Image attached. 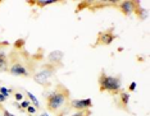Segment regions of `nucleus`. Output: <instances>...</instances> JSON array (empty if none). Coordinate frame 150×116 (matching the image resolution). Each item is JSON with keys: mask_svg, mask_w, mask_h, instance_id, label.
Segmentation results:
<instances>
[{"mask_svg": "<svg viewBox=\"0 0 150 116\" xmlns=\"http://www.w3.org/2000/svg\"><path fill=\"white\" fill-rule=\"evenodd\" d=\"M9 69L8 73L16 77L30 78L36 70L35 56H31L23 49H14L8 55Z\"/></svg>", "mask_w": 150, "mask_h": 116, "instance_id": "obj_1", "label": "nucleus"}, {"mask_svg": "<svg viewBox=\"0 0 150 116\" xmlns=\"http://www.w3.org/2000/svg\"><path fill=\"white\" fill-rule=\"evenodd\" d=\"M9 59L4 49H0V73H8Z\"/></svg>", "mask_w": 150, "mask_h": 116, "instance_id": "obj_10", "label": "nucleus"}, {"mask_svg": "<svg viewBox=\"0 0 150 116\" xmlns=\"http://www.w3.org/2000/svg\"><path fill=\"white\" fill-rule=\"evenodd\" d=\"M0 93H1L5 98H8L11 96V89H8V88H5V87H0Z\"/></svg>", "mask_w": 150, "mask_h": 116, "instance_id": "obj_14", "label": "nucleus"}, {"mask_svg": "<svg viewBox=\"0 0 150 116\" xmlns=\"http://www.w3.org/2000/svg\"><path fill=\"white\" fill-rule=\"evenodd\" d=\"M71 92L62 83H58L55 88L46 96V108L53 114L64 115L67 108H69ZM60 115V116H62Z\"/></svg>", "mask_w": 150, "mask_h": 116, "instance_id": "obj_2", "label": "nucleus"}, {"mask_svg": "<svg viewBox=\"0 0 150 116\" xmlns=\"http://www.w3.org/2000/svg\"><path fill=\"white\" fill-rule=\"evenodd\" d=\"M55 3H58V0H36V1H30V4L36 5L39 8H45V6L55 4Z\"/></svg>", "mask_w": 150, "mask_h": 116, "instance_id": "obj_11", "label": "nucleus"}, {"mask_svg": "<svg viewBox=\"0 0 150 116\" xmlns=\"http://www.w3.org/2000/svg\"><path fill=\"white\" fill-rule=\"evenodd\" d=\"M137 3L139 1H129V0H126V1L119 3L117 8L119 9V12H121L125 17H129V15H132L135 13V9H136Z\"/></svg>", "mask_w": 150, "mask_h": 116, "instance_id": "obj_8", "label": "nucleus"}, {"mask_svg": "<svg viewBox=\"0 0 150 116\" xmlns=\"http://www.w3.org/2000/svg\"><path fill=\"white\" fill-rule=\"evenodd\" d=\"M59 68H62V66L45 63L35 70V73L32 74V79L35 80L37 84L42 86L44 88H49L52 86V78L55 75L57 70L59 69Z\"/></svg>", "mask_w": 150, "mask_h": 116, "instance_id": "obj_3", "label": "nucleus"}, {"mask_svg": "<svg viewBox=\"0 0 150 116\" xmlns=\"http://www.w3.org/2000/svg\"><path fill=\"white\" fill-rule=\"evenodd\" d=\"M135 88H136V83H132L131 86L128 87V91H129V92H132V91H135Z\"/></svg>", "mask_w": 150, "mask_h": 116, "instance_id": "obj_18", "label": "nucleus"}, {"mask_svg": "<svg viewBox=\"0 0 150 116\" xmlns=\"http://www.w3.org/2000/svg\"><path fill=\"white\" fill-rule=\"evenodd\" d=\"M14 106H16L17 108H18V110H21V111H23V110H22V107H21V105H19V103H17V102H14Z\"/></svg>", "mask_w": 150, "mask_h": 116, "instance_id": "obj_20", "label": "nucleus"}, {"mask_svg": "<svg viewBox=\"0 0 150 116\" xmlns=\"http://www.w3.org/2000/svg\"><path fill=\"white\" fill-rule=\"evenodd\" d=\"M117 38V35L114 33V28H109L107 31H103V32H99L96 36V43L94 46H108L110 45L113 41Z\"/></svg>", "mask_w": 150, "mask_h": 116, "instance_id": "obj_5", "label": "nucleus"}, {"mask_svg": "<svg viewBox=\"0 0 150 116\" xmlns=\"http://www.w3.org/2000/svg\"><path fill=\"white\" fill-rule=\"evenodd\" d=\"M27 96H28V98L31 100L32 103L35 105V107H36V108H40V103H39V101H37V98H36L35 96H33L31 92H27Z\"/></svg>", "mask_w": 150, "mask_h": 116, "instance_id": "obj_12", "label": "nucleus"}, {"mask_svg": "<svg viewBox=\"0 0 150 116\" xmlns=\"http://www.w3.org/2000/svg\"><path fill=\"white\" fill-rule=\"evenodd\" d=\"M8 43H0V46H6Z\"/></svg>", "mask_w": 150, "mask_h": 116, "instance_id": "obj_21", "label": "nucleus"}, {"mask_svg": "<svg viewBox=\"0 0 150 116\" xmlns=\"http://www.w3.org/2000/svg\"><path fill=\"white\" fill-rule=\"evenodd\" d=\"M91 106H93L91 98H85V100H71L69 101V110L82 111V110H88Z\"/></svg>", "mask_w": 150, "mask_h": 116, "instance_id": "obj_7", "label": "nucleus"}, {"mask_svg": "<svg viewBox=\"0 0 150 116\" xmlns=\"http://www.w3.org/2000/svg\"><path fill=\"white\" fill-rule=\"evenodd\" d=\"M1 112H3V114H1L3 116H14V115H13V114H11V112H9L8 110H5V108H4V110H3Z\"/></svg>", "mask_w": 150, "mask_h": 116, "instance_id": "obj_17", "label": "nucleus"}, {"mask_svg": "<svg viewBox=\"0 0 150 116\" xmlns=\"http://www.w3.org/2000/svg\"><path fill=\"white\" fill-rule=\"evenodd\" d=\"M30 105H31V102H30V101H23L22 103H21V107H22V110L25 111V108H27V107L30 106Z\"/></svg>", "mask_w": 150, "mask_h": 116, "instance_id": "obj_15", "label": "nucleus"}, {"mask_svg": "<svg viewBox=\"0 0 150 116\" xmlns=\"http://www.w3.org/2000/svg\"><path fill=\"white\" fill-rule=\"evenodd\" d=\"M98 82L100 92H108L112 96H117L119 91L122 89V79L118 75H108L105 71H101Z\"/></svg>", "mask_w": 150, "mask_h": 116, "instance_id": "obj_4", "label": "nucleus"}, {"mask_svg": "<svg viewBox=\"0 0 150 116\" xmlns=\"http://www.w3.org/2000/svg\"><path fill=\"white\" fill-rule=\"evenodd\" d=\"M14 97H16V100H22V94L21 93H18V92H17V93H14Z\"/></svg>", "mask_w": 150, "mask_h": 116, "instance_id": "obj_19", "label": "nucleus"}, {"mask_svg": "<svg viewBox=\"0 0 150 116\" xmlns=\"http://www.w3.org/2000/svg\"><path fill=\"white\" fill-rule=\"evenodd\" d=\"M64 57V54L63 51H59V50H55V51H52L49 55L46 56V63L49 64H53V65H59V66H63V60Z\"/></svg>", "mask_w": 150, "mask_h": 116, "instance_id": "obj_9", "label": "nucleus"}, {"mask_svg": "<svg viewBox=\"0 0 150 116\" xmlns=\"http://www.w3.org/2000/svg\"><path fill=\"white\" fill-rule=\"evenodd\" d=\"M118 100H117V107L123 110L129 114V108H128V103H129V98H131V93L125 89H121L119 93L117 94Z\"/></svg>", "mask_w": 150, "mask_h": 116, "instance_id": "obj_6", "label": "nucleus"}, {"mask_svg": "<svg viewBox=\"0 0 150 116\" xmlns=\"http://www.w3.org/2000/svg\"><path fill=\"white\" fill-rule=\"evenodd\" d=\"M26 111H27V112H30V114H35V111H36V107H32L31 105H30V106L26 108Z\"/></svg>", "mask_w": 150, "mask_h": 116, "instance_id": "obj_16", "label": "nucleus"}, {"mask_svg": "<svg viewBox=\"0 0 150 116\" xmlns=\"http://www.w3.org/2000/svg\"><path fill=\"white\" fill-rule=\"evenodd\" d=\"M91 111L90 110H82V111H76L72 116H90Z\"/></svg>", "mask_w": 150, "mask_h": 116, "instance_id": "obj_13", "label": "nucleus"}]
</instances>
